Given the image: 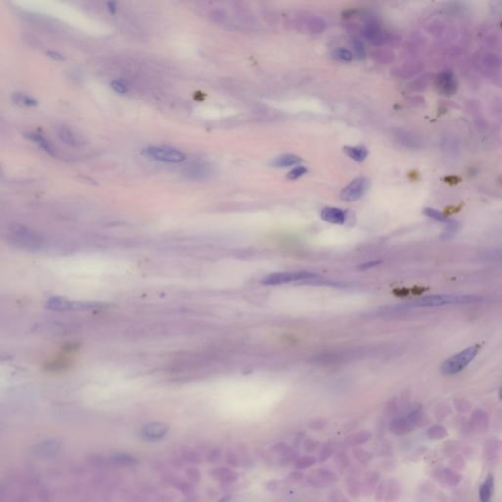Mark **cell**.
I'll use <instances>...</instances> for the list:
<instances>
[{
    "label": "cell",
    "mask_w": 502,
    "mask_h": 502,
    "mask_svg": "<svg viewBox=\"0 0 502 502\" xmlns=\"http://www.w3.org/2000/svg\"><path fill=\"white\" fill-rule=\"evenodd\" d=\"M487 297L471 294H434L415 299L407 304L410 307H439L445 305L481 304L487 301Z\"/></svg>",
    "instance_id": "6da1fadb"
},
{
    "label": "cell",
    "mask_w": 502,
    "mask_h": 502,
    "mask_svg": "<svg viewBox=\"0 0 502 502\" xmlns=\"http://www.w3.org/2000/svg\"><path fill=\"white\" fill-rule=\"evenodd\" d=\"M8 240L14 245L29 250H39L44 245V239L40 234L21 225L10 228Z\"/></svg>",
    "instance_id": "7a4b0ae2"
},
{
    "label": "cell",
    "mask_w": 502,
    "mask_h": 502,
    "mask_svg": "<svg viewBox=\"0 0 502 502\" xmlns=\"http://www.w3.org/2000/svg\"><path fill=\"white\" fill-rule=\"evenodd\" d=\"M477 353L478 348L476 346H470L456 353L442 363L441 372L446 376H452L460 373L474 360Z\"/></svg>",
    "instance_id": "3957f363"
},
{
    "label": "cell",
    "mask_w": 502,
    "mask_h": 502,
    "mask_svg": "<svg viewBox=\"0 0 502 502\" xmlns=\"http://www.w3.org/2000/svg\"><path fill=\"white\" fill-rule=\"evenodd\" d=\"M141 154L146 158L152 159L154 161L170 164L181 163L186 159L185 154L181 150L165 145H154L145 147L141 151Z\"/></svg>",
    "instance_id": "277c9868"
},
{
    "label": "cell",
    "mask_w": 502,
    "mask_h": 502,
    "mask_svg": "<svg viewBox=\"0 0 502 502\" xmlns=\"http://www.w3.org/2000/svg\"><path fill=\"white\" fill-rule=\"evenodd\" d=\"M315 273L309 271H292V272H281L274 273L262 280V283L265 285H280L284 283H290L293 281H302L317 279Z\"/></svg>",
    "instance_id": "5b68a950"
},
{
    "label": "cell",
    "mask_w": 502,
    "mask_h": 502,
    "mask_svg": "<svg viewBox=\"0 0 502 502\" xmlns=\"http://www.w3.org/2000/svg\"><path fill=\"white\" fill-rule=\"evenodd\" d=\"M370 181L367 178L359 177L354 179L341 192V198L344 201L353 202L360 199L369 188Z\"/></svg>",
    "instance_id": "8992f818"
},
{
    "label": "cell",
    "mask_w": 502,
    "mask_h": 502,
    "mask_svg": "<svg viewBox=\"0 0 502 502\" xmlns=\"http://www.w3.org/2000/svg\"><path fill=\"white\" fill-rule=\"evenodd\" d=\"M306 481L307 483L313 487L324 488L338 482L339 476L334 471L325 468H320L312 471L306 477Z\"/></svg>",
    "instance_id": "52a82bcc"
},
{
    "label": "cell",
    "mask_w": 502,
    "mask_h": 502,
    "mask_svg": "<svg viewBox=\"0 0 502 502\" xmlns=\"http://www.w3.org/2000/svg\"><path fill=\"white\" fill-rule=\"evenodd\" d=\"M46 307L53 311H78V310H90L95 307L90 303L74 302L63 297H51L47 300Z\"/></svg>",
    "instance_id": "ba28073f"
},
{
    "label": "cell",
    "mask_w": 502,
    "mask_h": 502,
    "mask_svg": "<svg viewBox=\"0 0 502 502\" xmlns=\"http://www.w3.org/2000/svg\"><path fill=\"white\" fill-rule=\"evenodd\" d=\"M268 456L270 458V461L274 464L284 466L293 460L295 452L286 443L280 442L271 447Z\"/></svg>",
    "instance_id": "9c48e42d"
},
{
    "label": "cell",
    "mask_w": 502,
    "mask_h": 502,
    "mask_svg": "<svg viewBox=\"0 0 502 502\" xmlns=\"http://www.w3.org/2000/svg\"><path fill=\"white\" fill-rule=\"evenodd\" d=\"M363 36L375 45H382L389 40L388 35L383 32L375 21H369L362 30Z\"/></svg>",
    "instance_id": "30bf717a"
},
{
    "label": "cell",
    "mask_w": 502,
    "mask_h": 502,
    "mask_svg": "<svg viewBox=\"0 0 502 502\" xmlns=\"http://www.w3.org/2000/svg\"><path fill=\"white\" fill-rule=\"evenodd\" d=\"M414 428V424L410 420V418L407 417H398L394 418L388 426L389 432L396 436H404L408 433H410Z\"/></svg>",
    "instance_id": "8fae6325"
},
{
    "label": "cell",
    "mask_w": 502,
    "mask_h": 502,
    "mask_svg": "<svg viewBox=\"0 0 502 502\" xmlns=\"http://www.w3.org/2000/svg\"><path fill=\"white\" fill-rule=\"evenodd\" d=\"M321 218L330 224L343 225L346 220V212L336 207H326L321 211Z\"/></svg>",
    "instance_id": "7c38bea8"
},
{
    "label": "cell",
    "mask_w": 502,
    "mask_h": 502,
    "mask_svg": "<svg viewBox=\"0 0 502 502\" xmlns=\"http://www.w3.org/2000/svg\"><path fill=\"white\" fill-rule=\"evenodd\" d=\"M380 474L377 471L367 472L361 481V491L365 496H371L376 490L379 482Z\"/></svg>",
    "instance_id": "4fadbf2b"
},
{
    "label": "cell",
    "mask_w": 502,
    "mask_h": 502,
    "mask_svg": "<svg viewBox=\"0 0 502 502\" xmlns=\"http://www.w3.org/2000/svg\"><path fill=\"white\" fill-rule=\"evenodd\" d=\"M358 471V470H357ZM355 470H350L348 472V475L346 477V490L350 497L356 499L360 496L362 493L361 491V481H360V475Z\"/></svg>",
    "instance_id": "5bb4252c"
},
{
    "label": "cell",
    "mask_w": 502,
    "mask_h": 502,
    "mask_svg": "<svg viewBox=\"0 0 502 502\" xmlns=\"http://www.w3.org/2000/svg\"><path fill=\"white\" fill-rule=\"evenodd\" d=\"M169 428L162 423H151L141 430V435L147 440H160L166 436Z\"/></svg>",
    "instance_id": "9a60e30c"
},
{
    "label": "cell",
    "mask_w": 502,
    "mask_h": 502,
    "mask_svg": "<svg viewBox=\"0 0 502 502\" xmlns=\"http://www.w3.org/2000/svg\"><path fill=\"white\" fill-rule=\"evenodd\" d=\"M25 137L33 141L34 143H36L39 147H40L43 151H45L47 154H49L50 156H55L56 155V150H55V147L52 145V143L47 140L45 139L42 135L40 134H38V133H26L25 134Z\"/></svg>",
    "instance_id": "2e32d148"
},
{
    "label": "cell",
    "mask_w": 502,
    "mask_h": 502,
    "mask_svg": "<svg viewBox=\"0 0 502 502\" xmlns=\"http://www.w3.org/2000/svg\"><path fill=\"white\" fill-rule=\"evenodd\" d=\"M212 476L214 479L222 481V482L225 484H232L239 478V475L236 472L227 467H220L214 469L212 471Z\"/></svg>",
    "instance_id": "e0dca14e"
},
{
    "label": "cell",
    "mask_w": 502,
    "mask_h": 502,
    "mask_svg": "<svg viewBox=\"0 0 502 502\" xmlns=\"http://www.w3.org/2000/svg\"><path fill=\"white\" fill-rule=\"evenodd\" d=\"M372 439V433L369 431H361L359 433L348 436L344 440V443L350 447H358L367 443Z\"/></svg>",
    "instance_id": "ac0fdd59"
},
{
    "label": "cell",
    "mask_w": 502,
    "mask_h": 502,
    "mask_svg": "<svg viewBox=\"0 0 502 502\" xmlns=\"http://www.w3.org/2000/svg\"><path fill=\"white\" fill-rule=\"evenodd\" d=\"M301 162H302V159H301L297 155H294V154H282V155H280V156L276 157L271 162V166L276 167V168H285V167H290V166L298 165Z\"/></svg>",
    "instance_id": "d6986e66"
},
{
    "label": "cell",
    "mask_w": 502,
    "mask_h": 502,
    "mask_svg": "<svg viewBox=\"0 0 502 502\" xmlns=\"http://www.w3.org/2000/svg\"><path fill=\"white\" fill-rule=\"evenodd\" d=\"M209 173H210L209 167L207 166V164H204V163L191 164L186 170L187 177L190 179H193V180L205 179L209 175Z\"/></svg>",
    "instance_id": "ffe728a7"
},
{
    "label": "cell",
    "mask_w": 502,
    "mask_h": 502,
    "mask_svg": "<svg viewBox=\"0 0 502 502\" xmlns=\"http://www.w3.org/2000/svg\"><path fill=\"white\" fill-rule=\"evenodd\" d=\"M424 213L428 217H430V218H432V219H434V220H436L438 222H441V223H443V224L447 225L448 226V233H454L456 231L457 226H458L456 224V222L448 219L446 216H444L440 211H438V210H436L434 208H426L424 210Z\"/></svg>",
    "instance_id": "44dd1931"
},
{
    "label": "cell",
    "mask_w": 502,
    "mask_h": 502,
    "mask_svg": "<svg viewBox=\"0 0 502 502\" xmlns=\"http://www.w3.org/2000/svg\"><path fill=\"white\" fill-rule=\"evenodd\" d=\"M56 132H57V135L59 137V139L66 144H68L69 146H72V147H77L80 145V141L78 140L77 136L74 134V132L72 130H70L69 128L65 127V126H59L57 129H56Z\"/></svg>",
    "instance_id": "7402d4cb"
},
{
    "label": "cell",
    "mask_w": 502,
    "mask_h": 502,
    "mask_svg": "<svg viewBox=\"0 0 502 502\" xmlns=\"http://www.w3.org/2000/svg\"><path fill=\"white\" fill-rule=\"evenodd\" d=\"M401 491L400 484L397 480L389 479L386 481V492L384 497V502H396L399 498Z\"/></svg>",
    "instance_id": "603a6c76"
},
{
    "label": "cell",
    "mask_w": 502,
    "mask_h": 502,
    "mask_svg": "<svg viewBox=\"0 0 502 502\" xmlns=\"http://www.w3.org/2000/svg\"><path fill=\"white\" fill-rule=\"evenodd\" d=\"M300 25H302L305 28V31L313 34L322 33L326 29V22L319 17L308 18Z\"/></svg>",
    "instance_id": "cb8c5ba5"
},
{
    "label": "cell",
    "mask_w": 502,
    "mask_h": 502,
    "mask_svg": "<svg viewBox=\"0 0 502 502\" xmlns=\"http://www.w3.org/2000/svg\"><path fill=\"white\" fill-rule=\"evenodd\" d=\"M494 488V480L492 475H488L480 488L481 502H489Z\"/></svg>",
    "instance_id": "d4e9b609"
},
{
    "label": "cell",
    "mask_w": 502,
    "mask_h": 502,
    "mask_svg": "<svg viewBox=\"0 0 502 502\" xmlns=\"http://www.w3.org/2000/svg\"><path fill=\"white\" fill-rule=\"evenodd\" d=\"M12 100L14 103L22 107H36L39 104L37 99L22 92H14L12 94Z\"/></svg>",
    "instance_id": "484cf974"
},
{
    "label": "cell",
    "mask_w": 502,
    "mask_h": 502,
    "mask_svg": "<svg viewBox=\"0 0 502 502\" xmlns=\"http://www.w3.org/2000/svg\"><path fill=\"white\" fill-rule=\"evenodd\" d=\"M343 150L347 156L357 162H363L368 156V150L362 146H345Z\"/></svg>",
    "instance_id": "4316f807"
},
{
    "label": "cell",
    "mask_w": 502,
    "mask_h": 502,
    "mask_svg": "<svg viewBox=\"0 0 502 502\" xmlns=\"http://www.w3.org/2000/svg\"><path fill=\"white\" fill-rule=\"evenodd\" d=\"M318 462V459L313 455H306L302 457H298L293 462V467L295 470L303 471L313 467Z\"/></svg>",
    "instance_id": "83f0119b"
},
{
    "label": "cell",
    "mask_w": 502,
    "mask_h": 502,
    "mask_svg": "<svg viewBox=\"0 0 502 502\" xmlns=\"http://www.w3.org/2000/svg\"><path fill=\"white\" fill-rule=\"evenodd\" d=\"M352 455L361 464H368L369 462L372 461V459L374 457V454L372 452H370L367 449L361 448L359 446L358 447H353Z\"/></svg>",
    "instance_id": "f1b7e54d"
},
{
    "label": "cell",
    "mask_w": 502,
    "mask_h": 502,
    "mask_svg": "<svg viewBox=\"0 0 502 502\" xmlns=\"http://www.w3.org/2000/svg\"><path fill=\"white\" fill-rule=\"evenodd\" d=\"M439 81L441 82L440 83V87L445 91L446 93H449L451 91L454 90V80H453V77H452V74L451 73H442L441 74V76L439 77Z\"/></svg>",
    "instance_id": "f546056e"
},
{
    "label": "cell",
    "mask_w": 502,
    "mask_h": 502,
    "mask_svg": "<svg viewBox=\"0 0 502 502\" xmlns=\"http://www.w3.org/2000/svg\"><path fill=\"white\" fill-rule=\"evenodd\" d=\"M335 461H336L337 468L339 469L340 472H344L349 467V464H350V459H349L347 453L342 450L336 453Z\"/></svg>",
    "instance_id": "4dcf8cb0"
},
{
    "label": "cell",
    "mask_w": 502,
    "mask_h": 502,
    "mask_svg": "<svg viewBox=\"0 0 502 502\" xmlns=\"http://www.w3.org/2000/svg\"><path fill=\"white\" fill-rule=\"evenodd\" d=\"M333 58L340 61V62H345L348 63L352 60V53L345 48H338L334 50L333 52Z\"/></svg>",
    "instance_id": "1f68e13d"
},
{
    "label": "cell",
    "mask_w": 502,
    "mask_h": 502,
    "mask_svg": "<svg viewBox=\"0 0 502 502\" xmlns=\"http://www.w3.org/2000/svg\"><path fill=\"white\" fill-rule=\"evenodd\" d=\"M333 452H334V448H333V445L331 444V442H328L326 443L321 451H320V454H319V458H318V461L320 463H324L326 461H328L332 455H333Z\"/></svg>",
    "instance_id": "d6a6232c"
},
{
    "label": "cell",
    "mask_w": 502,
    "mask_h": 502,
    "mask_svg": "<svg viewBox=\"0 0 502 502\" xmlns=\"http://www.w3.org/2000/svg\"><path fill=\"white\" fill-rule=\"evenodd\" d=\"M386 492V481H382L379 482L376 490H375V501L376 502H382L384 500Z\"/></svg>",
    "instance_id": "836d02e7"
},
{
    "label": "cell",
    "mask_w": 502,
    "mask_h": 502,
    "mask_svg": "<svg viewBox=\"0 0 502 502\" xmlns=\"http://www.w3.org/2000/svg\"><path fill=\"white\" fill-rule=\"evenodd\" d=\"M372 57H374L375 60L378 61L379 63L386 64L390 61L389 57H391V55L386 50H376V51L372 52Z\"/></svg>",
    "instance_id": "e575fe53"
},
{
    "label": "cell",
    "mask_w": 502,
    "mask_h": 502,
    "mask_svg": "<svg viewBox=\"0 0 502 502\" xmlns=\"http://www.w3.org/2000/svg\"><path fill=\"white\" fill-rule=\"evenodd\" d=\"M306 173H307V169L304 166H298V167L292 169L291 171H289L288 174L286 175V178L289 180H296V179L300 178L301 176L305 175Z\"/></svg>",
    "instance_id": "d590c367"
},
{
    "label": "cell",
    "mask_w": 502,
    "mask_h": 502,
    "mask_svg": "<svg viewBox=\"0 0 502 502\" xmlns=\"http://www.w3.org/2000/svg\"><path fill=\"white\" fill-rule=\"evenodd\" d=\"M110 86H111V88H112L115 92H117V93H119V94H126V93L128 92V87H127V85H126L123 81H121V80H112V81L110 82Z\"/></svg>",
    "instance_id": "8d00e7d4"
},
{
    "label": "cell",
    "mask_w": 502,
    "mask_h": 502,
    "mask_svg": "<svg viewBox=\"0 0 502 502\" xmlns=\"http://www.w3.org/2000/svg\"><path fill=\"white\" fill-rule=\"evenodd\" d=\"M353 48L355 50V53H356V56L362 60L365 58L366 56V51H365V47H364V44L361 40H359L358 39L357 40H354L353 41Z\"/></svg>",
    "instance_id": "74e56055"
},
{
    "label": "cell",
    "mask_w": 502,
    "mask_h": 502,
    "mask_svg": "<svg viewBox=\"0 0 502 502\" xmlns=\"http://www.w3.org/2000/svg\"><path fill=\"white\" fill-rule=\"evenodd\" d=\"M304 479V474L302 472H300L298 470L296 471H292L291 473H289L286 477H285V480L289 482H300L302 481Z\"/></svg>",
    "instance_id": "f35d334b"
},
{
    "label": "cell",
    "mask_w": 502,
    "mask_h": 502,
    "mask_svg": "<svg viewBox=\"0 0 502 502\" xmlns=\"http://www.w3.org/2000/svg\"><path fill=\"white\" fill-rule=\"evenodd\" d=\"M320 442L314 439H307L304 442V449L306 452L308 453H311V452H314L318 446H319Z\"/></svg>",
    "instance_id": "ab89813d"
},
{
    "label": "cell",
    "mask_w": 502,
    "mask_h": 502,
    "mask_svg": "<svg viewBox=\"0 0 502 502\" xmlns=\"http://www.w3.org/2000/svg\"><path fill=\"white\" fill-rule=\"evenodd\" d=\"M331 502H349L345 494L340 490H335L331 494Z\"/></svg>",
    "instance_id": "60d3db41"
},
{
    "label": "cell",
    "mask_w": 502,
    "mask_h": 502,
    "mask_svg": "<svg viewBox=\"0 0 502 502\" xmlns=\"http://www.w3.org/2000/svg\"><path fill=\"white\" fill-rule=\"evenodd\" d=\"M227 462H228L229 465H231L233 467H239V465H240L239 455L236 452L232 451V450L228 451V453H227Z\"/></svg>",
    "instance_id": "b9f144b4"
},
{
    "label": "cell",
    "mask_w": 502,
    "mask_h": 502,
    "mask_svg": "<svg viewBox=\"0 0 502 502\" xmlns=\"http://www.w3.org/2000/svg\"><path fill=\"white\" fill-rule=\"evenodd\" d=\"M46 55H47L48 57H50V58H52V59L56 60V61H63V60L65 59V58H64V56H63L61 53H59V52H57V51H53V50H48V51L46 52Z\"/></svg>",
    "instance_id": "7bdbcfd3"
},
{
    "label": "cell",
    "mask_w": 502,
    "mask_h": 502,
    "mask_svg": "<svg viewBox=\"0 0 502 502\" xmlns=\"http://www.w3.org/2000/svg\"><path fill=\"white\" fill-rule=\"evenodd\" d=\"M327 426L326 422L325 421H322V420H317L315 422H313L311 425H310V428L315 430V431H321L323 430L325 427Z\"/></svg>",
    "instance_id": "ee69618b"
},
{
    "label": "cell",
    "mask_w": 502,
    "mask_h": 502,
    "mask_svg": "<svg viewBox=\"0 0 502 502\" xmlns=\"http://www.w3.org/2000/svg\"><path fill=\"white\" fill-rule=\"evenodd\" d=\"M107 8H108V11L112 14H115L116 11H117V4L116 2H107Z\"/></svg>",
    "instance_id": "f6af8a7d"
},
{
    "label": "cell",
    "mask_w": 502,
    "mask_h": 502,
    "mask_svg": "<svg viewBox=\"0 0 502 502\" xmlns=\"http://www.w3.org/2000/svg\"><path fill=\"white\" fill-rule=\"evenodd\" d=\"M378 264H379V262H368V263L363 264L362 266H359V268H360V269H362V270H366V269H369V268H371V267H374V266H376V265H378Z\"/></svg>",
    "instance_id": "bcb514c9"
},
{
    "label": "cell",
    "mask_w": 502,
    "mask_h": 502,
    "mask_svg": "<svg viewBox=\"0 0 502 502\" xmlns=\"http://www.w3.org/2000/svg\"><path fill=\"white\" fill-rule=\"evenodd\" d=\"M230 499H231V496H230V495H227V496L223 497L222 499H220L218 502H229V501H230Z\"/></svg>",
    "instance_id": "7dc6e473"
},
{
    "label": "cell",
    "mask_w": 502,
    "mask_h": 502,
    "mask_svg": "<svg viewBox=\"0 0 502 502\" xmlns=\"http://www.w3.org/2000/svg\"><path fill=\"white\" fill-rule=\"evenodd\" d=\"M499 397H500V399H502V387L499 390Z\"/></svg>",
    "instance_id": "c3c4849f"
}]
</instances>
